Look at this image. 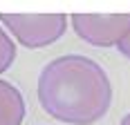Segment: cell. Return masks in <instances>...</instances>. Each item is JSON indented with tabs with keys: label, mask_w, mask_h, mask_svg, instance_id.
I'll list each match as a JSON object with an SVG mask.
<instances>
[{
	"label": "cell",
	"mask_w": 130,
	"mask_h": 125,
	"mask_svg": "<svg viewBox=\"0 0 130 125\" xmlns=\"http://www.w3.org/2000/svg\"><path fill=\"white\" fill-rule=\"evenodd\" d=\"M110 100L112 85L108 74L88 56H58L38 76V103L56 121L92 125L105 116Z\"/></svg>",
	"instance_id": "obj_1"
},
{
	"label": "cell",
	"mask_w": 130,
	"mask_h": 125,
	"mask_svg": "<svg viewBox=\"0 0 130 125\" xmlns=\"http://www.w3.org/2000/svg\"><path fill=\"white\" fill-rule=\"evenodd\" d=\"M0 23L27 49H40L56 43L67 29L63 13H2Z\"/></svg>",
	"instance_id": "obj_2"
},
{
	"label": "cell",
	"mask_w": 130,
	"mask_h": 125,
	"mask_svg": "<svg viewBox=\"0 0 130 125\" xmlns=\"http://www.w3.org/2000/svg\"><path fill=\"white\" fill-rule=\"evenodd\" d=\"M70 20L76 36L94 47H117L130 31V13H74Z\"/></svg>",
	"instance_id": "obj_3"
},
{
	"label": "cell",
	"mask_w": 130,
	"mask_h": 125,
	"mask_svg": "<svg viewBox=\"0 0 130 125\" xmlns=\"http://www.w3.org/2000/svg\"><path fill=\"white\" fill-rule=\"evenodd\" d=\"M25 118L23 94L11 83L0 80V125H20Z\"/></svg>",
	"instance_id": "obj_4"
},
{
	"label": "cell",
	"mask_w": 130,
	"mask_h": 125,
	"mask_svg": "<svg viewBox=\"0 0 130 125\" xmlns=\"http://www.w3.org/2000/svg\"><path fill=\"white\" fill-rule=\"evenodd\" d=\"M13 60H16V45H13L11 38L7 36V31L0 27V74L7 72L13 65Z\"/></svg>",
	"instance_id": "obj_5"
},
{
	"label": "cell",
	"mask_w": 130,
	"mask_h": 125,
	"mask_svg": "<svg viewBox=\"0 0 130 125\" xmlns=\"http://www.w3.org/2000/svg\"><path fill=\"white\" fill-rule=\"evenodd\" d=\"M117 49L121 51V54H123L126 58H130V31H128V34H126V36H123V38H121V40H119Z\"/></svg>",
	"instance_id": "obj_6"
},
{
	"label": "cell",
	"mask_w": 130,
	"mask_h": 125,
	"mask_svg": "<svg viewBox=\"0 0 130 125\" xmlns=\"http://www.w3.org/2000/svg\"><path fill=\"white\" fill-rule=\"evenodd\" d=\"M121 125H130V114H126V116L121 118Z\"/></svg>",
	"instance_id": "obj_7"
}]
</instances>
